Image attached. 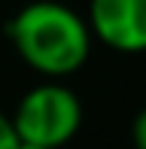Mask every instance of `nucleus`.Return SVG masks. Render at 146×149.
<instances>
[{
	"instance_id": "6",
	"label": "nucleus",
	"mask_w": 146,
	"mask_h": 149,
	"mask_svg": "<svg viewBox=\"0 0 146 149\" xmlns=\"http://www.w3.org/2000/svg\"><path fill=\"white\" fill-rule=\"evenodd\" d=\"M15 149H52V146H40V143H24V140H18Z\"/></svg>"
},
{
	"instance_id": "4",
	"label": "nucleus",
	"mask_w": 146,
	"mask_h": 149,
	"mask_svg": "<svg viewBox=\"0 0 146 149\" xmlns=\"http://www.w3.org/2000/svg\"><path fill=\"white\" fill-rule=\"evenodd\" d=\"M18 137H15V128H12V119L0 113V149H15Z\"/></svg>"
},
{
	"instance_id": "2",
	"label": "nucleus",
	"mask_w": 146,
	"mask_h": 149,
	"mask_svg": "<svg viewBox=\"0 0 146 149\" xmlns=\"http://www.w3.org/2000/svg\"><path fill=\"white\" fill-rule=\"evenodd\" d=\"M9 119L18 140L61 149L82 128V100L73 88L49 79L24 94Z\"/></svg>"
},
{
	"instance_id": "5",
	"label": "nucleus",
	"mask_w": 146,
	"mask_h": 149,
	"mask_svg": "<svg viewBox=\"0 0 146 149\" xmlns=\"http://www.w3.org/2000/svg\"><path fill=\"white\" fill-rule=\"evenodd\" d=\"M131 140H134V149H146V107L134 116V125H131Z\"/></svg>"
},
{
	"instance_id": "3",
	"label": "nucleus",
	"mask_w": 146,
	"mask_h": 149,
	"mask_svg": "<svg viewBox=\"0 0 146 149\" xmlns=\"http://www.w3.org/2000/svg\"><path fill=\"white\" fill-rule=\"evenodd\" d=\"M85 22L113 52H146V0H88Z\"/></svg>"
},
{
	"instance_id": "1",
	"label": "nucleus",
	"mask_w": 146,
	"mask_h": 149,
	"mask_svg": "<svg viewBox=\"0 0 146 149\" xmlns=\"http://www.w3.org/2000/svg\"><path fill=\"white\" fill-rule=\"evenodd\" d=\"M18 58L46 79H64L88 61L91 28L76 9L58 0H34L6 24Z\"/></svg>"
}]
</instances>
